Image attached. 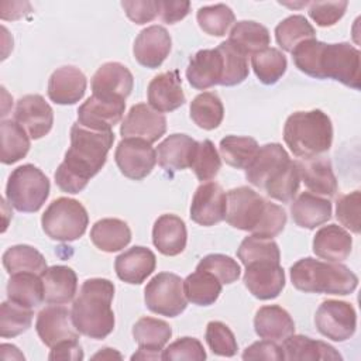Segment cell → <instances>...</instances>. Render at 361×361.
Wrapping results in <instances>:
<instances>
[{
    "label": "cell",
    "instance_id": "cell-43",
    "mask_svg": "<svg viewBox=\"0 0 361 361\" xmlns=\"http://www.w3.org/2000/svg\"><path fill=\"white\" fill-rule=\"evenodd\" d=\"M251 66L261 83L274 85L285 75L288 61L278 48L268 47L251 55Z\"/></svg>",
    "mask_w": 361,
    "mask_h": 361
},
{
    "label": "cell",
    "instance_id": "cell-42",
    "mask_svg": "<svg viewBox=\"0 0 361 361\" xmlns=\"http://www.w3.org/2000/svg\"><path fill=\"white\" fill-rule=\"evenodd\" d=\"M258 148L257 140L240 135H226L219 145L223 161L237 169H245L254 159Z\"/></svg>",
    "mask_w": 361,
    "mask_h": 361
},
{
    "label": "cell",
    "instance_id": "cell-31",
    "mask_svg": "<svg viewBox=\"0 0 361 361\" xmlns=\"http://www.w3.org/2000/svg\"><path fill=\"white\" fill-rule=\"evenodd\" d=\"M254 329L261 338L283 341L295 333V322L283 307L278 305H268L257 310Z\"/></svg>",
    "mask_w": 361,
    "mask_h": 361
},
{
    "label": "cell",
    "instance_id": "cell-34",
    "mask_svg": "<svg viewBox=\"0 0 361 361\" xmlns=\"http://www.w3.org/2000/svg\"><path fill=\"white\" fill-rule=\"evenodd\" d=\"M7 298L24 307L34 309L44 302L41 275L31 272L13 274L7 282Z\"/></svg>",
    "mask_w": 361,
    "mask_h": 361
},
{
    "label": "cell",
    "instance_id": "cell-39",
    "mask_svg": "<svg viewBox=\"0 0 361 361\" xmlns=\"http://www.w3.org/2000/svg\"><path fill=\"white\" fill-rule=\"evenodd\" d=\"M1 134V162L11 165L23 159L30 151V135L16 120H3Z\"/></svg>",
    "mask_w": 361,
    "mask_h": 361
},
{
    "label": "cell",
    "instance_id": "cell-15",
    "mask_svg": "<svg viewBox=\"0 0 361 361\" xmlns=\"http://www.w3.org/2000/svg\"><path fill=\"white\" fill-rule=\"evenodd\" d=\"M227 210V195L216 182L202 183L190 203V219L203 227L214 226L224 220Z\"/></svg>",
    "mask_w": 361,
    "mask_h": 361
},
{
    "label": "cell",
    "instance_id": "cell-61",
    "mask_svg": "<svg viewBox=\"0 0 361 361\" xmlns=\"http://www.w3.org/2000/svg\"><path fill=\"white\" fill-rule=\"evenodd\" d=\"M92 358H93V360H111V358H118V360H121V354L117 353L114 348L106 347V348H102V350H100L97 354H94Z\"/></svg>",
    "mask_w": 361,
    "mask_h": 361
},
{
    "label": "cell",
    "instance_id": "cell-17",
    "mask_svg": "<svg viewBox=\"0 0 361 361\" xmlns=\"http://www.w3.org/2000/svg\"><path fill=\"white\" fill-rule=\"evenodd\" d=\"M14 120L27 131L30 138L39 140L51 131L54 111L41 94H25L16 104Z\"/></svg>",
    "mask_w": 361,
    "mask_h": 361
},
{
    "label": "cell",
    "instance_id": "cell-24",
    "mask_svg": "<svg viewBox=\"0 0 361 361\" xmlns=\"http://www.w3.org/2000/svg\"><path fill=\"white\" fill-rule=\"evenodd\" d=\"M221 76L223 59L217 48L197 51L186 68V79L197 90H206L214 85H220Z\"/></svg>",
    "mask_w": 361,
    "mask_h": 361
},
{
    "label": "cell",
    "instance_id": "cell-59",
    "mask_svg": "<svg viewBox=\"0 0 361 361\" xmlns=\"http://www.w3.org/2000/svg\"><path fill=\"white\" fill-rule=\"evenodd\" d=\"M49 360H72L79 361L83 360V350L78 340H66L51 348L48 355Z\"/></svg>",
    "mask_w": 361,
    "mask_h": 361
},
{
    "label": "cell",
    "instance_id": "cell-3",
    "mask_svg": "<svg viewBox=\"0 0 361 361\" xmlns=\"http://www.w3.org/2000/svg\"><path fill=\"white\" fill-rule=\"evenodd\" d=\"M292 285L306 293L350 295L358 285L357 275L338 262H323L312 257L302 258L290 267Z\"/></svg>",
    "mask_w": 361,
    "mask_h": 361
},
{
    "label": "cell",
    "instance_id": "cell-47",
    "mask_svg": "<svg viewBox=\"0 0 361 361\" xmlns=\"http://www.w3.org/2000/svg\"><path fill=\"white\" fill-rule=\"evenodd\" d=\"M237 257L244 267L258 261L281 262V252L278 244L272 238H261L257 235L245 237L238 250Z\"/></svg>",
    "mask_w": 361,
    "mask_h": 361
},
{
    "label": "cell",
    "instance_id": "cell-26",
    "mask_svg": "<svg viewBox=\"0 0 361 361\" xmlns=\"http://www.w3.org/2000/svg\"><path fill=\"white\" fill-rule=\"evenodd\" d=\"M197 141L186 134H171L157 148V161L165 171H182L190 168Z\"/></svg>",
    "mask_w": 361,
    "mask_h": 361
},
{
    "label": "cell",
    "instance_id": "cell-28",
    "mask_svg": "<svg viewBox=\"0 0 361 361\" xmlns=\"http://www.w3.org/2000/svg\"><path fill=\"white\" fill-rule=\"evenodd\" d=\"M296 162L299 166L300 180H303L305 186L312 193L327 197H331L337 193V179L327 158L314 157Z\"/></svg>",
    "mask_w": 361,
    "mask_h": 361
},
{
    "label": "cell",
    "instance_id": "cell-50",
    "mask_svg": "<svg viewBox=\"0 0 361 361\" xmlns=\"http://www.w3.org/2000/svg\"><path fill=\"white\" fill-rule=\"evenodd\" d=\"M206 343L213 354L220 357H233L238 350L234 333L221 322H209L204 334Z\"/></svg>",
    "mask_w": 361,
    "mask_h": 361
},
{
    "label": "cell",
    "instance_id": "cell-41",
    "mask_svg": "<svg viewBox=\"0 0 361 361\" xmlns=\"http://www.w3.org/2000/svg\"><path fill=\"white\" fill-rule=\"evenodd\" d=\"M275 38L283 51L292 52L300 42L316 38V31L306 17L295 14L286 17L275 27Z\"/></svg>",
    "mask_w": 361,
    "mask_h": 361
},
{
    "label": "cell",
    "instance_id": "cell-22",
    "mask_svg": "<svg viewBox=\"0 0 361 361\" xmlns=\"http://www.w3.org/2000/svg\"><path fill=\"white\" fill-rule=\"evenodd\" d=\"M86 85V76L79 68L61 66L49 76L48 97L56 104H75L85 96Z\"/></svg>",
    "mask_w": 361,
    "mask_h": 361
},
{
    "label": "cell",
    "instance_id": "cell-8",
    "mask_svg": "<svg viewBox=\"0 0 361 361\" xmlns=\"http://www.w3.org/2000/svg\"><path fill=\"white\" fill-rule=\"evenodd\" d=\"M145 306L157 314L166 317L179 316L188 306L183 281L172 272H159L144 289Z\"/></svg>",
    "mask_w": 361,
    "mask_h": 361
},
{
    "label": "cell",
    "instance_id": "cell-1",
    "mask_svg": "<svg viewBox=\"0 0 361 361\" xmlns=\"http://www.w3.org/2000/svg\"><path fill=\"white\" fill-rule=\"evenodd\" d=\"M113 142V131H94L75 123L71 128V147L55 172L56 186L72 195L82 192L104 166Z\"/></svg>",
    "mask_w": 361,
    "mask_h": 361
},
{
    "label": "cell",
    "instance_id": "cell-19",
    "mask_svg": "<svg viewBox=\"0 0 361 361\" xmlns=\"http://www.w3.org/2000/svg\"><path fill=\"white\" fill-rule=\"evenodd\" d=\"M172 39L162 25H149L135 38L133 54L137 62L145 68L155 69L162 65L171 52Z\"/></svg>",
    "mask_w": 361,
    "mask_h": 361
},
{
    "label": "cell",
    "instance_id": "cell-37",
    "mask_svg": "<svg viewBox=\"0 0 361 361\" xmlns=\"http://www.w3.org/2000/svg\"><path fill=\"white\" fill-rule=\"evenodd\" d=\"M3 267L13 275L18 272H31L42 275L48 268L44 255L34 247L27 244L13 245L3 254Z\"/></svg>",
    "mask_w": 361,
    "mask_h": 361
},
{
    "label": "cell",
    "instance_id": "cell-46",
    "mask_svg": "<svg viewBox=\"0 0 361 361\" xmlns=\"http://www.w3.org/2000/svg\"><path fill=\"white\" fill-rule=\"evenodd\" d=\"M196 20L199 27L206 34L213 37H224L228 28L234 24L235 16L228 6L219 3L213 6L200 7L197 10Z\"/></svg>",
    "mask_w": 361,
    "mask_h": 361
},
{
    "label": "cell",
    "instance_id": "cell-27",
    "mask_svg": "<svg viewBox=\"0 0 361 361\" xmlns=\"http://www.w3.org/2000/svg\"><path fill=\"white\" fill-rule=\"evenodd\" d=\"M353 238L347 230L337 224L323 226L313 237V252L329 262H341L348 258Z\"/></svg>",
    "mask_w": 361,
    "mask_h": 361
},
{
    "label": "cell",
    "instance_id": "cell-54",
    "mask_svg": "<svg viewBox=\"0 0 361 361\" xmlns=\"http://www.w3.org/2000/svg\"><path fill=\"white\" fill-rule=\"evenodd\" d=\"M348 1H312L309 3V16L319 27L334 25L345 13Z\"/></svg>",
    "mask_w": 361,
    "mask_h": 361
},
{
    "label": "cell",
    "instance_id": "cell-20",
    "mask_svg": "<svg viewBox=\"0 0 361 361\" xmlns=\"http://www.w3.org/2000/svg\"><path fill=\"white\" fill-rule=\"evenodd\" d=\"M290 158L285 148L278 142L265 144L258 148L251 164L245 168V179L255 188H262L275 178Z\"/></svg>",
    "mask_w": 361,
    "mask_h": 361
},
{
    "label": "cell",
    "instance_id": "cell-36",
    "mask_svg": "<svg viewBox=\"0 0 361 361\" xmlns=\"http://www.w3.org/2000/svg\"><path fill=\"white\" fill-rule=\"evenodd\" d=\"M221 288L223 283L207 271L196 269L183 281V292L188 302L197 306L213 305L219 299Z\"/></svg>",
    "mask_w": 361,
    "mask_h": 361
},
{
    "label": "cell",
    "instance_id": "cell-23",
    "mask_svg": "<svg viewBox=\"0 0 361 361\" xmlns=\"http://www.w3.org/2000/svg\"><path fill=\"white\" fill-rule=\"evenodd\" d=\"M157 267L155 254L141 245L131 247L121 252L114 261V269L117 276L127 283L140 285L142 283Z\"/></svg>",
    "mask_w": 361,
    "mask_h": 361
},
{
    "label": "cell",
    "instance_id": "cell-5",
    "mask_svg": "<svg viewBox=\"0 0 361 361\" xmlns=\"http://www.w3.org/2000/svg\"><path fill=\"white\" fill-rule=\"evenodd\" d=\"M49 179L32 164L16 168L6 185V199L10 206L23 213L38 212L49 196Z\"/></svg>",
    "mask_w": 361,
    "mask_h": 361
},
{
    "label": "cell",
    "instance_id": "cell-12",
    "mask_svg": "<svg viewBox=\"0 0 361 361\" xmlns=\"http://www.w3.org/2000/svg\"><path fill=\"white\" fill-rule=\"evenodd\" d=\"M35 330L41 341L49 348L62 341L79 338L72 312L62 305H49L39 310L37 314Z\"/></svg>",
    "mask_w": 361,
    "mask_h": 361
},
{
    "label": "cell",
    "instance_id": "cell-44",
    "mask_svg": "<svg viewBox=\"0 0 361 361\" xmlns=\"http://www.w3.org/2000/svg\"><path fill=\"white\" fill-rule=\"evenodd\" d=\"M217 51L223 59V76L220 80L221 86H235L243 83L248 76V61L247 55L237 49L231 42L223 41Z\"/></svg>",
    "mask_w": 361,
    "mask_h": 361
},
{
    "label": "cell",
    "instance_id": "cell-30",
    "mask_svg": "<svg viewBox=\"0 0 361 361\" xmlns=\"http://www.w3.org/2000/svg\"><path fill=\"white\" fill-rule=\"evenodd\" d=\"M296 226L313 230L331 219V202L312 192H302L290 206Z\"/></svg>",
    "mask_w": 361,
    "mask_h": 361
},
{
    "label": "cell",
    "instance_id": "cell-6",
    "mask_svg": "<svg viewBox=\"0 0 361 361\" xmlns=\"http://www.w3.org/2000/svg\"><path fill=\"white\" fill-rule=\"evenodd\" d=\"M41 224L49 238L75 241L85 234L89 216L80 202L71 197H58L45 209Z\"/></svg>",
    "mask_w": 361,
    "mask_h": 361
},
{
    "label": "cell",
    "instance_id": "cell-16",
    "mask_svg": "<svg viewBox=\"0 0 361 361\" xmlns=\"http://www.w3.org/2000/svg\"><path fill=\"white\" fill-rule=\"evenodd\" d=\"M126 102L92 94L78 109V123L94 131H111L124 116Z\"/></svg>",
    "mask_w": 361,
    "mask_h": 361
},
{
    "label": "cell",
    "instance_id": "cell-10",
    "mask_svg": "<svg viewBox=\"0 0 361 361\" xmlns=\"http://www.w3.org/2000/svg\"><path fill=\"white\" fill-rule=\"evenodd\" d=\"M314 324L320 334L333 341H345L357 329V313L351 303L344 300H324L314 314Z\"/></svg>",
    "mask_w": 361,
    "mask_h": 361
},
{
    "label": "cell",
    "instance_id": "cell-52",
    "mask_svg": "<svg viewBox=\"0 0 361 361\" xmlns=\"http://www.w3.org/2000/svg\"><path fill=\"white\" fill-rule=\"evenodd\" d=\"M360 190H354L348 195H343L336 203V217L350 231L360 233Z\"/></svg>",
    "mask_w": 361,
    "mask_h": 361
},
{
    "label": "cell",
    "instance_id": "cell-51",
    "mask_svg": "<svg viewBox=\"0 0 361 361\" xmlns=\"http://www.w3.org/2000/svg\"><path fill=\"white\" fill-rule=\"evenodd\" d=\"M196 269L213 274L221 283H233L240 278L241 268L235 259L224 254H209L203 257Z\"/></svg>",
    "mask_w": 361,
    "mask_h": 361
},
{
    "label": "cell",
    "instance_id": "cell-40",
    "mask_svg": "<svg viewBox=\"0 0 361 361\" xmlns=\"http://www.w3.org/2000/svg\"><path fill=\"white\" fill-rule=\"evenodd\" d=\"M190 118L203 130L217 128L224 117V107L220 97L213 92H203L190 102Z\"/></svg>",
    "mask_w": 361,
    "mask_h": 361
},
{
    "label": "cell",
    "instance_id": "cell-53",
    "mask_svg": "<svg viewBox=\"0 0 361 361\" xmlns=\"http://www.w3.org/2000/svg\"><path fill=\"white\" fill-rule=\"evenodd\" d=\"M206 351L203 344L195 337H182L171 343L165 350H162V360H193L203 361L206 360Z\"/></svg>",
    "mask_w": 361,
    "mask_h": 361
},
{
    "label": "cell",
    "instance_id": "cell-56",
    "mask_svg": "<svg viewBox=\"0 0 361 361\" xmlns=\"http://www.w3.org/2000/svg\"><path fill=\"white\" fill-rule=\"evenodd\" d=\"M127 17L135 24H145L158 16L157 0H124L121 1Z\"/></svg>",
    "mask_w": 361,
    "mask_h": 361
},
{
    "label": "cell",
    "instance_id": "cell-13",
    "mask_svg": "<svg viewBox=\"0 0 361 361\" xmlns=\"http://www.w3.org/2000/svg\"><path fill=\"white\" fill-rule=\"evenodd\" d=\"M166 131V118L149 104H134L124 117L120 134L123 138H141L152 144Z\"/></svg>",
    "mask_w": 361,
    "mask_h": 361
},
{
    "label": "cell",
    "instance_id": "cell-32",
    "mask_svg": "<svg viewBox=\"0 0 361 361\" xmlns=\"http://www.w3.org/2000/svg\"><path fill=\"white\" fill-rule=\"evenodd\" d=\"M283 357L285 360H343L341 354L330 344L313 340L302 334H290L283 340Z\"/></svg>",
    "mask_w": 361,
    "mask_h": 361
},
{
    "label": "cell",
    "instance_id": "cell-57",
    "mask_svg": "<svg viewBox=\"0 0 361 361\" xmlns=\"http://www.w3.org/2000/svg\"><path fill=\"white\" fill-rule=\"evenodd\" d=\"M243 360H275L282 361L283 350L281 345H278L272 340H261L252 343L250 347H247L243 353Z\"/></svg>",
    "mask_w": 361,
    "mask_h": 361
},
{
    "label": "cell",
    "instance_id": "cell-11",
    "mask_svg": "<svg viewBox=\"0 0 361 361\" xmlns=\"http://www.w3.org/2000/svg\"><path fill=\"white\" fill-rule=\"evenodd\" d=\"M120 172L133 179L147 178L157 164V151L149 142L141 138H123L114 152Z\"/></svg>",
    "mask_w": 361,
    "mask_h": 361
},
{
    "label": "cell",
    "instance_id": "cell-49",
    "mask_svg": "<svg viewBox=\"0 0 361 361\" xmlns=\"http://www.w3.org/2000/svg\"><path fill=\"white\" fill-rule=\"evenodd\" d=\"M190 168L200 182L212 180L221 168V158L210 140L197 142Z\"/></svg>",
    "mask_w": 361,
    "mask_h": 361
},
{
    "label": "cell",
    "instance_id": "cell-35",
    "mask_svg": "<svg viewBox=\"0 0 361 361\" xmlns=\"http://www.w3.org/2000/svg\"><path fill=\"white\" fill-rule=\"evenodd\" d=\"M227 41L231 42L243 54L254 55L268 48L271 42V35L262 24L243 20L233 25Z\"/></svg>",
    "mask_w": 361,
    "mask_h": 361
},
{
    "label": "cell",
    "instance_id": "cell-48",
    "mask_svg": "<svg viewBox=\"0 0 361 361\" xmlns=\"http://www.w3.org/2000/svg\"><path fill=\"white\" fill-rule=\"evenodd\" d=\"M300 183V173L296 161H289V164L265 186V192L269 197L279 200L282 203H288L293 200L298 193Z\"/></svg>",
    "mask_w": 361,
    "mask_h": 361
},
{
    "label": "cell",
    "instance_id": "cell-7",
    "mask_svg": "<svg viewBox=\"0 0 361 361\" xmlns=\"http://www.w3.org/2000/svg\"><path fill=\"white\" fill-rule=\"evenodd\" d=\"M360 58V51L348 42H324L319 56L317 79H334L358 90L361 86Z\"/></svg>",
    "mask_w": 361,
    "mask_h": 361
},
{
    "label": "cell",
    "instance_id": "cell-21",
    "mask_svg": "<svg viewBox=\"0 0 361 361\" xmlns=\"http://www.w3.org/2000/svg\"><path fill=\"white\" fill-rule=\"evenodd\" d=\"M148 104L159 113H171L185 104L182 80L178 71H169L152 78L147 89Z\"/></svg>",
    "mask_w": 361,
    "mask_h": 361
},
{
    "label": "cell",
    "instance_id": "cell-2",
    "mask_svg": "<svg viewBox=\"0 0 361 361\" xmlns=\"http://www.w3.org/2000/svg\"><path fill=\"white\" fill-rule=\"evenodd\" d=\"M114 285L106 278L86 279L72 305V319L78 331L86 337L102 340L114 329L111 302Z\"/></svg>",
    "mask_w": 361,
    "mask_h": 361
},
{
    "label": "cell",
    "instance_id": "cell-4",
    "mask_svg": "<svg viewBox=\"0 0 361 361\" xmlns=\"http://www.w3.org/2000/svg\"><path fill=\"white\" fill-rule=\"evenodd\" d=\"M283 140L296 158L309 159L327 152L333 142V124L322 110L295 111L283 126Z\"/></svg>",
    "mask_w": 361,
    "mask_h": 361
},
{
    "label": "cell",
    "instance_id": "cell-60",
    "mask_svg": "<svg viewBox=\"0 0 361 361\" xmlns=\"http://www.w3.org/2000/svg\"><path fill=\"white\" fill-rule=\"evenodd\" d=\"M131 360H162V353H157V351H151L140 347L138 351L131 355Z\"/></svg>",
    "mask_w": 361,
    "mask_h": 361
},
{
    "label": "cell",
    "instance_id": "cell-25",
    "mask_svg": "<svg viewBox=\"0 0 361 361\" xmlns=\"http://www.w3.org/2000/svg\"><path fill=\"white\" fill-rule=\"evenodd\" d=\"M188 241V231L185 221L176 214H162L159 216L152 227V243L157 250L166 255H179Z\"/></svg>",
    "mask_w": 361,
    "mask_h": 361
},
{
    "label": "cell",
    "instance_id": "cell-18",
    "mask_svg": "<svg viewBox=\"0 0 361 361\" xmlns=\"http://www.w3.org/2000/svg\"><path fill=\"white\" fill-rule=\"evenodd\" d=\"M133 73L120 62L103 63L92 78L93 94L104 99L126 102L133 90Z\"/></svg>",
    "mask_w": 361,
    "mask_h": 361
},
{
    "label": "cell",
    "instance_id": "cell-14",
    "mask_svg": "<svg viewBox=\"0 0 361 361\" xmlns=\"http://www.w3.org/2000/svg\"><path fill=\"white\" fill-rule=\"evenodd\" d=\"M243 281L252 296L269 300L278 298L285 288V271L279 262L258 261L245 267Z\"/></svg>",
    "mask_w": 361,
    "mask_h": 361
},
{
    "label": "cell",
    "instance_id": "cell-45",
    "mask_svg": "<svg viewBox=\"0 0 361 361\" xmlns=\"http://www.w3.org/2000/svg\"><path fill=\"white\" fill-rule=\"evenodd\" d=\"M32 316V309L11 300L3 302L0 307V336L3 338H13L27 331L31 327Z\"/></svg>",
    "mask_w": 361,
    "mask_h": 361
},
{
    "label": "cell",
    "instance_id": "cell-9",
    "mask_svg": "<svg viewBox=\"0 0 361 361\" xmlns=\"http://www.w3.org/2000/svg\"><path fill=\"white\" fill-rule=\"evenodd\" d=\"M226 195V221L234 228L250 231L252 234L259 226L269 202L248 186L234 188Z\"/></svg>",
    "mask_w": 361,
    "mask_h": 361
},
{
    "label": "cell",
    "instance_id": "cell-38",
    "mask_svg": "<svg viewBox=\"0 0 361 361\" xmlns=\"http://www.w3.org/2000/svg\"><path fill=\"white\" fill-rule=\"evenodd\" d=\"M172 336L171 326L155 317H141L133 326V337L141 348L162 353V348Z\"/></svg>",
    "mask_w": 361,
    "mask_h": 361
},
{
    "label": "cell",
    "instance_id": "cell-29",
    "mask_svg": "<svg viewBox=\"0 0 361 361\" xmlns=\"http://www.w3.org/2000/svg\"><path fill=\"white\" fill-rule=\"evenodd\" d=\"M44 283V302L49 305L69 303L78 290L76 272L65 265H54L41 275Z\"/></svg>",
    "mask_w": 361,
    "mask_h": 361
},
{
    "label": "cell",
    "instance_id": "cell-58",
    "mask_svg": "<svg viewBox=\"0 0 361 361\" xmlns=\"http://www.w3.org/2000/svg\"><path fill=\"white\" fill-rule=\"evenodd\" d=\"M190 11L188 0H158V14L166 24H175L183 20Z\"/></svg>",
    "mask_w": 361,
    "mask_h": 361
},
{
    "label": "cell",
    "instance_id": "cell-55",
    "mask_svg": "<svg viewBox=\"0 0 361 361\" xmlns=\"http://www.w3.org/2000/svg\"><path fill=\"white\" fill-rule=\"evenodd\" d=\"M285 224H286V212L281 206L269 202L268 209L259 226L252 233V235H257L261 238H274L279 233H282V230L285 228Z\"/></svg>",
    "mask_w": 361,
    "mask_h": 361
},
{
    "label": "cell",
    "instance_id": "cell-33",
    "mask_svg": "<svg viewBox=\"0 0 361 361\" xmlns=\"http://www.w3.org/2000/svg\"><path fill=\"white\" fill-rule=\"evenodd\" d=\"M90 240L100 251L116 252L128 245L131 241V230L128 224L120 219H102L93 224Z\"/></svg>",
    "mask_w": 361,
    "mask_h": 361
}]
</instances>
